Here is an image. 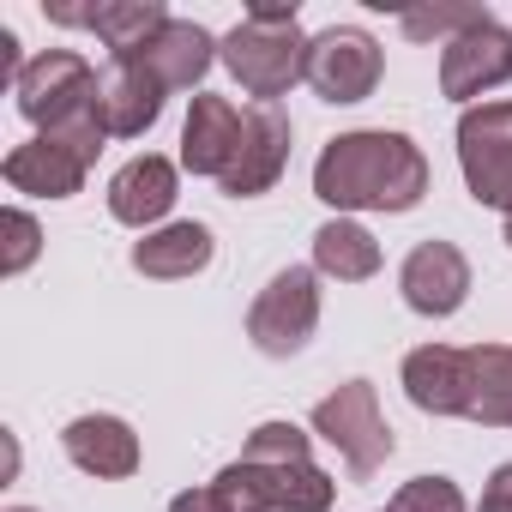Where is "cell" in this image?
Here are the masks:
<instances>
[{
  "label": "cell",
  "mask_w": 512,
  "mask_h": 512,
  "mask_svg": "<svg viewBox=\"0 0 512 512\" xmlns=\"http://www.w3.org/2000/svg\"><path fill=\"white\" fill-rule=\"evenodd\" d=\"M169 205H175V163L169 157H151L145 151L127 169H115V181H109V217L115 223L145 229V223L169 217Z\"/></svg>",
  "instance_id": "cell-19"
},
{
  "label": "cell",
  "mask_w": 512,
  "mask_h": 512,
  "mask_svg": "<svg viewBox=\"0 0 512 512\" xmlns=\"http://www.w3.org/2000/svg\"><path fill=\"white\" fill-rule=\"evenodd\" d=\"M13 91H19V115L43 133H67L79 121H97V67L73 49H49V55L25 61Z\"/></svg>",
  "instance_id": "cell-4"
},
{
  "label": "cell",
  "mask_w": 512,
  "mask_h": 512,
  "mask_svg": "<svg viewBox=\"0 0 512 512\" xmlns=\"http://www.w3.org/2000/svg\"><path fill=\"white\" fill-rule=\"evenodd\" d=\"M404 392L422 416H470V350L422 344L404 356Z\"/></svg>",
  "instance_id": "cell-15"
},
{
  "label": "cell",
  "mask_w": 512,
  "mask_h": 512,
  "mask_svg": "<svg viewBox=\"0 0 512 512\" xmlns=\"http://www.w3.org/2000/svg\"><path fill=\"white\" fill-rule=\"evenodd\" d=\"M458 169L476 205L512 217V103H470L458 115Z\"/></svg>",
  "instance_id": "cell-6"
},
{
  "label": "cell",
  "mask_w": 512,
  "mask_h": 512,
  "mask_svg": "<svg viewBox=\"0 0 512 512\" xmlns=\"http://www.w3.org/2000/svg\"><path fill=\"white\" fill-rule=\"evenodd\" d=\"M217 488L235 500V512H332L338 494V482L314 464L308 434L296 422H260L241 458L217 470Z\"/></svg>",
  "instance_id": "cell-2"
},
{
  "label": "cell",
  "mask_w": 512,
  "mask_h": 512,
  "mask_svg": "<svg viewBox=\"0 0 512 512\" xmlns=\"http://www.w3.org/2000/svg\"><path fill=\"white\" fill-rule=\"evenodd\" d=\"M211 253H217L211 229L187 217V223H163L145 241H133V272L157 278V284H181V278H193V272L211 266Z\"/></svg>",
  "instance_id": "cell-18"
},
{
  "label": "cell",
  "mask_w": 512,
  "mask_h": 512,
  "mask_svg": "<svg viewBox=\"0 0 512 512\" xmlns=\"http://www.w3.org/2000/svg\"><path fill=\"white\" fill-rule=\"evenodd\" d=\"M506 79H512V31L494 25V19L452 37L446 55H440V91L452 103H470V97H482V91H494Z\"/></svg>",
  "instance_id": "cell-11"
},
{
  "label": "cell",
  "mask_w": 512,
  "mask_h": 512,
  "mask_svg": "<svg viewBox=\"0 0 512 512\" xmlns=\"http://www.w3.org/2000/svg\"><path fill=\"white\" fill-rule=\"evenodd\" d=\"M241 121H247V115H241L229 97L199 91L193 109H187V127H181V169L223 181V169L235 163V145H241Z\"/></svg>",
  "instance_id": "cell-16"
},
{
  "label": "cell",
  "mask_w": 512,
  "mask_h": 512,
  "mask_svg": "<svg viewBox=\"0 0 512 512\" xmlns=\"http://www.w3.org/2000/svg\"><path fill=\"white\" fill-rule=\"evenodd\" d=\"M398 290H404V302H410L422 320H446V314H458L464 296H470V260H464L452 241L428 235L422 247H410V260H404V272H398Z\"/></svg>",
  "instance_id": "cell-10"
},
{
  "label": "cell",
  "mask_w": 512,
  "mask_h": 512,
  "mask_svg": "<svg viewBox=\"0 0 512 512\" xmlns=\"http://www.w3.org/2000/svg\"><path fill=\"white\" fill-rule=\"evenodd\" d=\"M470 422L512 428V344L470 350Z\"/></svg>",
  "instance_id": "cell-22"
},
{
  "label": "cell",
  "mask_w": 512,
  "mask_h": 512,
  "mask_svg": "<svg viewBox=\"0 0 512 512\" xmlns=\"http://www.w3.org/2000/svg\"><path fill=\"white\" fill-rule=\"evenodd\" d=\"M61 446L85 476H103V482H121L139 470V434L121 416H73L61 428Z\"/></svg>",
  "instance_id": "cell-17"
},
{
  "label": "cell",
  "mask_w": 512,
  "mask_h": 512,
  "mask_svg": "<svg viewBox=\"0 0 512 512\" xmlns=\"http://www.w3.org/2000/svg\"><path fill=\"white\" fill-rule=\"evenodd\" d=\"M314 326H320V284H314L308 266H284V272L260 290V302L247 308V338H253V350H260V356H278V362L296 356V350H308Z\"/></svg>",
  "instance_id": "cell-7"
},
{
  "label": "cell",
  "mask_w": 512,
  "mask_h": 512,
  "mask_svg": "<svg viewBox=\"0 0 512 512\" xmlns=\"http://www.w3.org/2000/svg\"><path fill=\"white\" fill-rule=\"evenodd\" d=\"M7 187L13 193H37V199H73L79 187H85V175H91V157L79 151V145H67V139H55V133H37L31 145H19V151H7Z\"/></svg>",
  "instance_id": "cell-14"
},
{
  "label": "cell",
  "mask_w": 512,
  "mask_h": 512,
  "mask_svg": "<svg viewBox=\"0 0 512 512\" xmlns=\"http://www.w3.org/2000/svg\"><path fill=\"white\" fill-rule=\"evenodd\" d=\"M37 241H43L37 217H31V211H7V260H0V272L19 278V272L37 260Z\"/></svg>",
  "instance_id": "cell-25"
},
{
  "label": "cell",
  "mask_w": 512,
  "mask_h": 512,
  "mask_svg": "<svg viewBox=\"0 0 512 512\" xmlns=\"http://www.w3.org/2000/svg\"><path fill=\"white\" fill-rule=\"evenodd\" d=\"M284 163H290V115H284L278 103H260V109H247V121H241V145H235V163L223 169L217 187H223L229 199H260V193L278 187Z\"/></svg>",
  "instance_id": "cell-9"
},
{
  "label": "cell",
  "mask_w": 512,
  "mask_h": 512,
  "mask_svg": "<svg viewBox=\"0 0 512 512\" xmlns=\"http://www.w3.org/2000/svg\"><path fill=\"white\" fill-rule=\"evenodd\" d=\"M476 512H512V464H500L494 476H488V488H482V506Z\"/></svg>",
  "instance_id": "cell-27"
},
{
  "label": "cell",
  "mask_w": 512,
  "mask_h": 512,
  "mask_svg": "<svg viewBox=\"0 0 512 512\" xmlns=\"http://www.w3.org/2000/svg\"><path fill=\"white\" fill-rule=\"evenodd\" d=\"M314 193L332 211H410L428 193V157L410 133H338L314 163Z\"/></svg>",
  "instance_id": "cell-1"
},
{
  "label": "cell",
  "mask_w": 512,
  "mask_h": 512,
  "mask_svg": "<svg viewBox=\"0 0 512 512\" xmlns=\"http://www.w3.org/2000/svg\"><path fill=\"white\" fill-rule=\"evenodd\" d=\"M163 79L145 67V61H109L97 73V115L109 127V139H139L157 127L163 115Z\"/></svg>",
  "instance_id": "cell-12"
},
{
  "label": "cell",
  "mask_w": 512,
  "mask_h": 512,
  "mask_svg": "<svg viewBox=\"0 0 512 512\" xmlns=\"http://www.w3.org/2000/svg\"><path fill=\"white\" fill-rule=\"evenodd\" d=\"M314 434L326 446H338V458L350 464L356 482L374 476L392 458V446H398L392 428H386V416H380V392L368 380H344L332 398H320L314 404Z\"/></svg>",
  "instance_id": "cell-5"
},
{
  "label": "cell",
  "mask_w": 512,
  "mask_h": 512,
  "mask_svg": "<svg viewBox=\"0 0 512 512\" xmlns=\"http://www.w3.org/2000/svg\"><path fill=\"white\" fill-rule=\"evenodd\" d=\"M380 67H386L380 43L368 31H356V25H332V31H320L308 43V85L326 103H362V97H374Z\"/></svg>",
  "instance_id": "cell-8"
},
{
  "label": "cell",
  "mask_w": 512,
  "mask_h": 512,
  "mask_svg": "<svg viewBox=\"0 0 512 512\" xmlns=\"http://www.w3.org/2000/svg\"><path fill=\"white\" fill-rule=\"evenodd\" d=\"M386 512H464V494H458L452 476H416L392 494Z\"/></svg>",
  "instance_id": "cell-23"
},
{
  "label": "cell",
  "mask_w": 512,
  "mask_h": 512,
  "mask_svg": "<svg viewBox=\"0 0 512 512\" xmlns=\"http://www.w3.org/2000/svg\"><path fill=\"white\" fill-rule=\"evenodd\" d=\"M488 13L482 7H434V13H404V37H464Z\"/></svg>",
  "instance_id": "cell-24"
},
{
  "label": "cell",
  "mask_w": 512,
  "mask_h": 512,
  "mask_svg": "<svg viewBox=\"0 0 512 512\" xmlns=\"http://www.w3.org/2000/svg\"><path fill=\"white\" fill-rule=\"evenodd\" d=\"M217 49H223V43H211V31H199L193 19H169L163 37H157L145 55H133V61H145V67L163 79V91H193V85L211 73Z\"/></svg>",
  "instance_id": "cell-20"
},
{
  "label": "cell",
  "mask_w": 512,
  "mask_h": 512,
  "mask_svg": "<svg viewBox=\"0 0 512 512\" xmlns=\"http://www.w3.org/2000/svg\"><path fill=\"white\" fill-rule=\"evenodd\" d=\"M314 272H326V278H338V284H362V278L380 272V241H374L362 223L332 217V223L314 229Z\"/></svg>",
  "instance_id": "cell-21"
},
{
  "label": "cell",
  "mask_w": 512,
  "mask_h": 512,
  "mask_svg": "<svg viewBox=\"0 0 512 512\" xmlns=\"http://www.w3.org/2000/svg\"><path fill=\"white\" fill-rule=\"evenodd\" d=\"M169 512H235V500H229L217 482H205V488H187V494H175V500H169Z\"/></svg>",
  "instance_id": "cell-26"
},
{
  "label": "cell",
  "mask_w": 512,
  "mask_h": 512,
  "mask_svg": "<svg viewBox=\"0 0 512 512\" xmlns=\"http://www.w3.org/2000/svg\"><path fill=\"white\" fill-rule=\"evenodd\" d=\"M49 19L55 25H85V31H97L109 43L115 61H133L163 37L169 7L163 0H103V7H49Z\"/></svg>",
  "instance_id": "cell-13"
},
{
  "label": "cell",
  "mask_w": 512,
  "mask_h": 512,
  "mask_svg": "<svg viewBox=\"0 0 512 512\" xmlns=\"http://www.w3.org/2000/svg\"><path fill=\"white\" fill-rule=\"evenodd\" d=\"M7 512H31V506H7Z\"/></svg>",
  "instance_id": "cell-29"
},
{
  "label": "cell",
  "mask_w": 512,
  "mask_h": 512,
  "mask_svg": "<svg viewBox=\"0 0 512 512\" xmlns=\"http://www.w3.org/2000/svg\"><path fill=\"white\" fill-rule=\"evenodd\" d=\"M308 43L296 25V7H247V19L223 37V67L235 85L260 103H278L296 79H308Z\"/></svg>",
  "instance_id": "cell-3"
},
{
  "label": "cell",
  "mask_w": 512,
  "mask_h": 512,
  "mask_svg": "<svg viewBox=\"0 0 512 512\" xmlns=\"http://www.w3.org/2000/svg\"><path fill=\"white\" fill-rule=\"evenodd\" d=\"M506 247H512V217H506Z\"/></svg>",
  "instance_id": "cell-28"
}]
</instances>
